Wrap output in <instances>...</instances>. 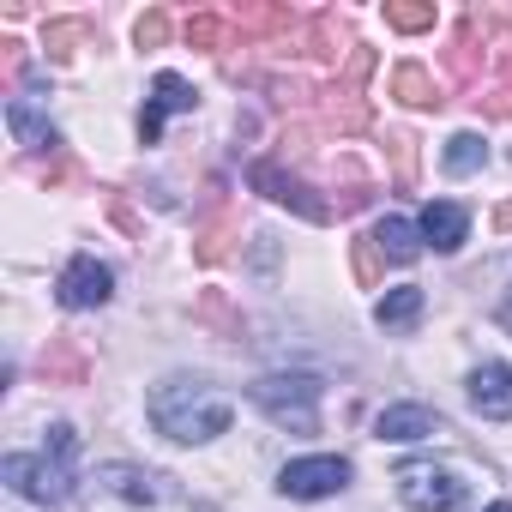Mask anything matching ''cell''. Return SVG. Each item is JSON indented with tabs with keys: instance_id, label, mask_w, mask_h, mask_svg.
Wrapping results in <instances>:
<instances>
[{
	"instance_id": "obj_1",
	"label": "cell",
	"mask_w": 512,
	"mask_h": 512,
	"mask_svg": "<svg viewBox=\"0 0 512 512\" xmlns=\"http://www.w3.org/2000/svg\"><path fill=\"white\" fill-rule=\"evenodd\" d=\"M79 500H85V512H217L193 488H181L169 470L127 464V458H109V464L85 470Z\"/></svg>"
},
{
	"instance_id": "obj_2",
	"label": "cell",
	"mask_w": 512,
	"mask_h": 512,
	"mask_svg": "<svg viewBox=\"0 0 512 512\" xmlns=\"http://www.w3.org/2000/svg\"><path fill=\"white\" fill-rule=\"evenodd\" d=\"M145 410H151V428L169 434V440H181V446L217 440V434L229 428V416H235L229 398H223L211 380H199V374H169V380H157L151 398H145Z\"/></svg>"
},
{
	"instance_id": "obj_3",
	"label": "cell",
	"mask_w": 512,
	"mask_h": 512,
	"mask_svg": "<svg viewBox=\"0 0 512 512\" xmlns=\"http://www.w3.org/2000/svg\"><path fill=\"white\" fill-rule=\"evenodd\" d=\"M73 458H79V434H73L67 422H55L43 452H13L7 464H0V476L13 482V494H25V500H37V506H61V500L85 482V476L73 470Z\"/></svg>"
},
{
	"instance_id": "obj_4",
	"label": "cell",
	"mask_w": 512,
	"mask_h": 512,
	"mask_svg": "<svg viewBox=\"0 0 512 512\" xmlns=\"http://www.w3.org/2000/svg\"><path fill=\"white\" fill-rule=\"evenodd\" d=\"M253 392V404H260L278 428H290V434H314L320 428V374H266V380H253L247 386Z\"/></svg>"
},
{
	"instance_id": "obj_5",
	"label": "cell",
	"mask_w": 512,
	"mask_h": 512,
	"mask_svg": "<svg viewBox=\"0 0 512 512\" xmlns=\"http://www.w3.org/2000/svg\"><path fill=\"white\" fill-rule=\"evenodd\" d=\"M398 500L410 512H464V482L446 464H404L398 470Z\"/></svg>"
},
{
	"instance_id": "obj_6",
	"label": "cell",
	"mask_w": 512,
	"mask_h": 512,
	"mask_svg": "<svg viewBox=\"0 0 512 512\" xmlns=\"http://www.w3.org/2000/svg\"><path fill=\"white\" fill-rule=\"evenodd\" d=\"M247 181H253V193H266L272 205H290V211H296V217H308V223H326V217H332V205H326L302 175H290L278 157H260V163L247 169Z\"/></svg>"
},
{
	"instance_id": "obj_7",
	"label": "cell",
	"mask_w": 512,
	"mask_h": 512,
	"mask_svg": "<svg viewBox=\"0 0 512 512\" xmlns=\"http://www.w3.org/2000/svg\"><path fill=\"white\" fill-rule=\"evenodd\" d=\"M344 488H350V458H332V452L296 458L278 470V494H290V500H332Z\"/></svg>"
},
{
	"instance_id": "obj_8",
	"label": "cell",
	"mask_w": 512,
	"mask_h": 512,
	"mask_svg": "<svg viewBox=\"0 0 512 512\" xmlns=\"http://www.w3.org/2000/svg\"><path fill=\"white\" fill-rule=\"evenodd\" d=\"M235 235H241V223H235V211H229V193H223V181H211V193H205V205H199L193 260H199V266H223L229 253H235Z\"/></svg>"
},
{
	"instance_id": "obj_9",
	"label": "cell",
	"mask_w": 512,
	"mask_h": 512,
	"mask_svg": "<svg viewBox=\"0 0 512 512\" xmlns=\"http://www.w3.org/2000/svg\"><path fill=\"white\" fill-rule=\"evenodd\" d=\"M494 31H500L494 13H464V19H458V37H452V49H446V73H452L458 91H476V97H482V43H488Z\"/></svg>"
},
{
	"instance_id": "obj_10",
	"label": "cell",
	"mask_w": 512,
	"mask_h": 512,
	"mask_svg": "<svg viewBox=\"0 0 512 512\" xmlns=\"http://www.w3.org/2000/svg\"><path fill=\"white\" fill-rule=\"evenodd\" d=\"M193 109H199V91H193L181 73H157L151 103H145V115H139V139L157 145V139H163V121H169V115H193Z\"/></svg>"
},
{
	"instance_id": "obj_11",
	"label": "cell",
	"mask_w": 512,
	"mask_h": 512,
	"mask_svg": "<svg viewBox=\"0 0 512 512\" xmlns=\"http://www.w3.org/2000/svg\"><path fill=\"white\" fill-rule=\"evenodd\" d=\"M109 296H115V272L103 260H91V253H79L61 272V308H103Z\"/></svg>"
},
{
	"instance_id": "obj_12",
	"label": "cell",
	"mask_w": 512,
	"mask_h": 512,
	"mask_svg": "<svg viewBox=\"0 0 512 512\" xmlns=\"http://www.w3.org/2000/svg\"><path fill=\"white\" fill-rule=\"evenodd\" d=\"M428 434H446V422H440V410H428V404H392V410H380L374 416V440H428Z\"/></svg>"
},
{
	"instance_id": "obj_13",
	"label": "cell",
	"mask_w": 512,
	"mask_h": 512,
	"mask_svg": "<svg viewBox=\"0 0 512 512\" xmlns=\"http://www.w3.org/2000/svg\"><path fill=\"white\" fill-rule=\"evenodd\" d=\"M37 374H43L49 386H85V380H91V356H85L79 338H49L43 356H37Z\"/></svg>"
},
{
	"instance_id": "obj_14",
	"label": "cell",
	"mask_w": 512,
	"mask_h": 512,
	"mask_svg": "<svg viewBox=\"0 0 512 512\" xmlns=\"http://www.w3.org/2000/svg\"><path fill=\"white\" fill-rule=\"evenodd\" d=\"M470 404H476V416L506 422L512 416V362H482L470 374Z\"/></svg>"
},
{
	"instance_id": "obj_15",
	"label": "cell",
	"mask_w": 512,
	"mask_h": 512,
	"mask_svg": "<svg viewBox=\"0 0 512 512\" xmlns=\"http://www.w3.org/2000/svg\"><path fill=\"white\" fill-rule=\"evenodd\" d=\"M7 127H13V139L25 145V151H61V133H55V121L49 115H37V103L31 97H7Z\"/></svg>"
},
{
	"instance_id": "obj_16",
	"label": "cell",
	"mask_w": 512,
	"mask_h": 512,
	"mask_svg": "<svg viewBox=\"0 0 512 512\" xmlns=\"http://www.w3.org/2000/svg\"><path fill=\"white\" fill-rule=\"evenodd\" d=\"M464 235H470V211L464 205H428L422 211V247H434V253H458L464 247Z\"/></svg>"
},
{
	"instance_id": "obj_17",
	"label": "cell",
	"mask_w": 512,
	"mask_h": 512,
	"mask_svg": "<svg viewBox=\"0 0 512 512\" xmlns=\"http://www.w3.org/2000/svg\"><path fill=\"white\" fill-rule=\"evenodd\" d=\"M302 55H314V61H338L344 49H356L350 43V25H344V13H314L308 25H302Z\"/></svg>"
},
{
	"instance_id": "obj_18",
	"label": "cell",
	"mask_w": 512,
	"mask_h": 512,
	"mask_svg": "<svg viewBox=\"0 0 512 512\" xmlns=\"http://www.w3.org/2000/svg\"><path fill=\"white\" fill-rule=\"evenodd\" d=\"M193 320L211 332V338H247V320H241V308L223 296V290H199V302H193Z\"/></svg>"
},
{
	"instance_id": "obj_19",
	"label": "cell",
	"mask_w": 512,
	"mask_h": 512,
	"mask_svg": "<svg viewBox=\"0 0 512 512\" xmlns=\"http://www.w3.org/2000/svg\"><path fill=\"white\" fill-rule=\"evenodd\" d=\"M374 247L386 253L392 266H410L416 253H422V223H410V217H386V223L374 229Z\"/></svg>"
},
{
	"instance_id": "obj_20",
	"label": "cell",
	"mask_w": 512,
	"mask_h": 512,
	"mask_svg": "<svg viewBox=\"0 0 512 512\" xmlns=\"http://www.w3.org/2000/svg\"><path fill=\"white\" fill-rule=\"evenodd\" d=\"M392 97L398 103H410V109H440L446 97H440V85H434V73L428 67H416V61H404L398 73H392Z\"/></svg>"
},
{
	"instance_id": "obj_21",
	"label": "cell",
	"mask_w": 512,
	"mask_h": 512,
	"mask_svg": "<svg viewBox=\"0 0 512 512\" xmlns=\"http://www.w3.org/2000/svg\"><path fill=\"white\" fill-rule=\"evenodd\" d=\"M235 25L247 37H290L296 31V13L290 7H260V0H247V7H235Z\"/></svg>"
},
{
	"instance_id": "obj_22",
	"label": "cell",
	"mask_w": 512,
	"mask_h": 512,
	"mask_svg": "<svg viewBox=\"0 0 512 512\" xmlns=\"http://www.w3.org/2000/svg\"><path fill=\"white\" fill-rule=\"evenodd\" d=\"M422 302H428V296H422L416 284L386 290V296H380V308H374V320H380L386 332H404V326H416V320H422Z\"/></svg>"
},
{
	"instance_id": "obj_23",
	"label": "cell",
	"mask_w": 512,
	"mask_h": 512,
	"mask_svg": "<svg viewBox=\"0 0 512 512\" xmlns=\"http://www.w3.org/2000/svg\"><path fill=\"white\" fill-rule=\"evenodd\" d=\"M470 103H476L488 121H512V37L500 43V79H494L482 97H470Z\"/></svg>"
},
{
	"instance_id": "obj_24",
	"label": "cell",
	"mask_w": 512,
	"mask_h": 512,
	"mask_svg": "<svg viewBox=\"0 0 512 512\" xmlns=\"http://www.w3.org/2000/svg\"><path fill=\"white\" fill-rule=\"evenodd\" d=\"M85 37H91L85 19H43V49H49V61H73Z\"/></svg>"
},
{
	"instance_id": "obj_25",
	"label": "cell",
	"mask_w": 512,
	"mask_h": 512,
	"mask_svg": "<svg viewBox=\"0 0 512 512\" xmlns=\"http://www.w3.org/2000/svg\"><path fill=\"white\" fill-rule=\"evenodd\" d=\"M181 37H187V49H205V55H217V49L229 43V19H217V13H187Z\"/></svg>"
},
{
	"instance_id": "obj_26",
	"label": "cell",
	"mask_w": 512,
	"mask_h": 512,
	"mask_svg": "<svg viewBox=\"0 0 512 512\" xmlns=\"http://www.w3.org/2000/svg\"><path fill=\"white\" fill-rule=\"evenodd\" d=\"M386 25L416 37V31H434V0H386Z\"/></svg>"
},
{
	"instance_id": "obj_27",
	"label": "cell",
	"mask_w": 512,
	"mask_h": 512,
	"mask_svg": "<svg viewBox=\"0 0 512 512\" xmlns=\"http://www.w3.org/2000/svg\"><path fill=\"white\" fill-rule=\"evenodd\" d=\"M482 163H488L482 133H452V139H446V169H452V175H476Z\"/></svg>"
},
{
	"instance_id": "obj_28",
	"label": "cell",
	"mask_w": 512,
	"mask_h": 512,
	"mask_svg": "<svg viewBox=\"0 0 512 512\" xmlns=\"http://www.w3.org/2000/svg\"><path fill=\"white\" fill-rule=\"evenodd\" d=\"M386 157H392V181H398V187H416V133L392 127V133H386Z\"/></svg>"
},
{
	"instance_id": "obj_29",
	"label": "cell",
	"mask_w": 512,
	"mask_h": 512,
	"mask_svg": "<svg viewBox=\"0 0 512 512\" xmlns=\"http://www.w3.org/2000/svg\"><path fill=\"white\" fill-rule=\"evenodd\" d=\"M332 97V121H338V133H368L374 127V109L362 103V97H344V91H326Z\"/></svg>"
},
{
	"instance_id": "obj_30",
	"label": "cell",
	"mask_w": 512,
	"mask_h": 512,
	"mask_svg": "<svg viewBox=\"0 0 512 512\" xmlns=\"http://www.w3.org/2000/svg\"><path fill=\"white\" fill-rule=\"evenodd\" d=\"M380 260H386V253L374 247V235H356V241H350V266H356V284H362V290L380 284Z\"/></svg>"
},
{
	"instance_id": "obj_31",
	"label": "cell",
	"mask_w": 512,
	"mask_h": 512,
	"mask_svg": "<svg viewBox=\"0 0 512 512\" xmlns=\"http://www.w3.org/2000/svg\"><path fill=\"white\" fill-rule=\"evenodd\" d=\"M169 31H175V25H169V13H157V7H151V13H139L133 43H139V49H163V43H169Z\"/></svg>"
},
{
	"instance_id": "obj_32",
	"label": "cell",
	"mask_w": 512,
	"mask_h": 512,
	"mask_svg": "<svg viewBox=\"0 0 512 512\" xmlns=\"http://www.w3.org/2000/svg\"><path fill=\"white\" fill-rule=\"evenodd\" d=\"M368 73H374V49H350V67H344V79H338L332 91H344V97H362Z\"/></svg>"
},
{
	"instance_id": "obj_33",
	"label": "cell",
	"mask_w": 512,
	"mask_h": 512,
	"mask_svg": "<svg viewBox=\"0 0 512 512\" xmlns=\"http://www.w3.org/2000/svg\"><path fill=\"white\" fill-rule=\"evenodd\" d=\"M260 85H266V91H272V103H284V109H296V103H308V97H314V85H308V79H284V73H278V79H260Z\"/></svg>"
},
{
	"instance_id": "obj_34",
	"label": "cell",
	"mask_w": 512,
	"mask_h": 512,
	"mask_svg": "<svg viewBox=\"0 0 512 512\" xmlns=\"http://www.w3.org/2000/svg\"><path fill=\"white\" fill-rule=\"evenodd\" d=\"M31 175H37V181H43V187H67V181H79V163H73V157H61V151H55V157H49V163H37V169H31Z\"/></svg>"
},
{
	"instance_id": "obj_35",
	"label": "cell",
	"mask_w": 512,
	"mask_h": 512,
	"mask_svg": "<svg viewBox=\"0 0 512 512\" xmlns=\"http://www.w3.org/2000/svg\"><path fill=\"white\" fill-rule=\"evenodd\" d=\"M374 199H380V187L362 181V175H350V181L338 187V211H362V205H374Z\"/></svg>"
},
{
	"instance_id": "obj_36",
	"label": "cell",
	"mask_w": 512,
	"mask_h": 512,
	"mask_svg": "<svg viewBox=\"0 0 512 512\" xmlns=\"http://www.w3.org/2000/svg\"><path fill=\"white\" fill-rule=\"evenodd\" d=\"M0 73H7V85L25 79V43L19 37H0Z\"/></svg>"
},
{
	"instance_id": "obj_37",
	"label": "cell",
	"mask_w": 512,
	"mask_h": 512,
	"mask_svg": "<svg viewBox=\"0 0 512 512\" xmlns=\"http://www.w3.org/2000/svg\"><path fill=\"white\" fill-rule=\"evenodd\" d=\"M109 217H115V223H121L127 235H139V217H133V205H127L121 193H109Z\"/></svg>"
},
{
	"instance_id": "obj_38",
	"label": "cell",
	"mask_w": 512,
	"mask_h": 512,
	"mask_svg": "<svg viewBox=\"0 0 512 512\" xmlns=\"http://www.w3.org/2000/svg\"><path fill=\"white\" fill-rule=\"evenodd\" d=\"M494 229H512V199H506V205L494 211Z\"/></svg>"
},
{
	"instance_id": "obj_39",
	"label": "cell",
	"mask_w": 512,
	"mask_h": 512,
	"mask_svg": "<svg viewBox=\"0 0 512 512\" xmlns=\"http://www.w3.org/2000/svg\"><path fill=\"white\" fill-rule=\"evenodd\" d=\"M500 326L512 332V290H506V302H500Z\"/></svg>"
},
{
	"instance_id": "obj_40",
	"label": "cell",
	"mask_w": 512,
	"mask_h": 512,
	"mask_svg": "<svg viewBox=\"0 0 512 512\" xmlns=\"http://www.w3.org/2000/svg\"><path fill=\"white\" fill-rule=\"evenodd\" d=\"M488 512H512V506H506V500H500V506H488Z\"/></svg>"
}]
</instances>
